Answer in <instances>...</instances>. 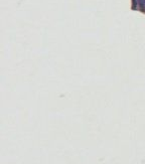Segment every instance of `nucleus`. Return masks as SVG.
<instances>
[{"label":"nucleus","instance_id":"obj_2","mask_svg":"<svg viewBox=\"0 0 145 164\" xmlns=\"http://www.w3.org/2000/svg\"><path fill=\"white\" fill-rule=\"evenodd\" d=\"M136 3H137V0H133V8H136Z\"/></svg>","mask_w":145,"mask_h":164},{"label":"nucleus","instance_id":"obj_1","mask_svg":"<svg viewBox=\"0 0 145 164\" xmlns=\"http://www.w3.org/2000/svg\"><path fill=\"white\" fill-rule=\"evenodd\" d=\"M138 2H139L140 7L142 9H145V0H138Z\"/></svg>","mask_w":145,"mask_h":164}]
</instances>
